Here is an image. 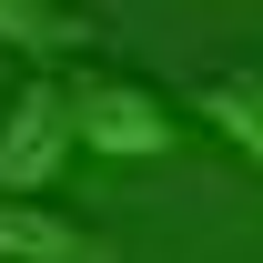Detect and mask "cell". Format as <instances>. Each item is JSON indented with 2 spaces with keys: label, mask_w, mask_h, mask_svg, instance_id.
<instances>
[{
  "label": "cell",
  "mask_w": 263,
  "mask_h": 263,
  "mask_svg": "<svg viewBox=\"0 0 263 263\" xmlns=\"http://www.w3.org/2000/svg\"><path fill=\"white\" fill-rule=\"evenodd\" d=\"M91 10L81 0H0V51H21V61H71V51H91Z\"/></svg>",
  "instance_id": "cell-4"
},
{
  "label": "cell",
  "mask_w": 263,
  "mask_h": 263,
  "mask_svg": "<svg viewBox=\"0 0 263 263\" xmlns=\"http://www.w3.org/2000/svg\"><path fill=\"white\" fill-rule=\"evenodd\" d=\"M71 142L81 152H111V162H162L182 152V111H172L152 81H132V71H71Z\"/></svg>",
  "instance_id": "cell-1"
},
{
  "label": "cell",
  "mask_w": 263,
  "mask_h": 263,
  "mask_svg": "<svg viewBox=\"0 0 263 263\" xmlns=\"http://www.w3.org/2000/svg\"><path fill=\"white\" fill-rule=\"evenodd\" d=\"M71 91H61V71H31L21 91H10V111H0V193L10 202H41L51 182L71 172Z\"/></svg>",
  "instance_id": "cell-2"
},
{
  "label": "cell",
  "mask_w": 263,
  "mask_h": 263,
  "mask_svg": "<svg viewBox=\"0 0 263 263\" xmlns=\"http://www.w3.org/2000/svg\"><path fill=\"white\" fill-rule=\"evenodd\" d=\"M0 263H111V243L81 233L71 213H51V202H10L0 193Z\"/></svg>",
  "instance_id": "cell-3"
},
{
  "label": "cell",
  "mask_w": 263,
  "mask_h": 263,
  "mask_svg": "<svg viewBox=\"0 0 263 263\" xmlns=\"http://www.w3.org/2000/svg\"><path fill=\"white\" fill-rule=\"evenodd\" d=\"M193 122L213 132V142H233V152L263 172V71H213V81L193 91Z\"/></svg>",
  "instance_id": "cell-5"
}]
</instances>
